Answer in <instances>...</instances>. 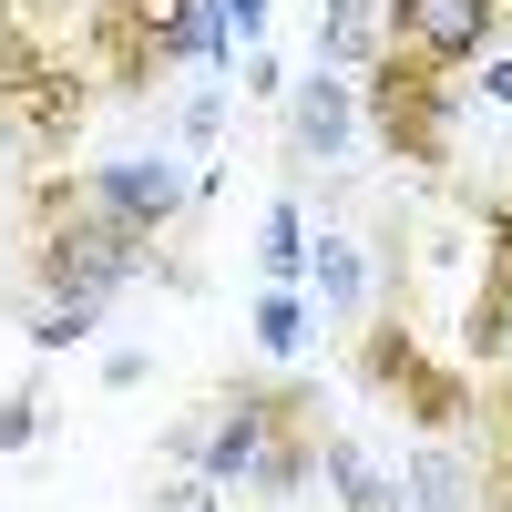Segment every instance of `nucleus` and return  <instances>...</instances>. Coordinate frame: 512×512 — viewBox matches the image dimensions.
<instances>
[{"instance_id": "f257e3e1", "label": "nucleus", "mask_w": 512, "mask_h": 512, "mask_svg": "<svg viewBox=\"0 0 512 512\" xmlns=\"http://www.w3.org/2000/svg\"><path fill=\"white\" fill-rule=\"evenodd\" d=\"M93 123V0H0V144L62 164Z\"/></svg>"}, {"instance_id": "f03ea898", "label": "nucleus", "mask_w": 512, "mask_h": 512, "mask_svg": "<svg viewBox=\"0 0 512 512\" xmlns=\"http://www.w3.org/2000/svg\"><path fill=\"white\" fill-rule=\"evenodd\" d=\"M21 246L41 297H113L123 277L154 267V236H134L93 195V175H31L21 185Z\"/></svg>"}, {"instance_id": "7ed1b4c3", "label": "nucleus", "mask_w": 512, "mask_h": 512, "mask_svg": "<svg viewBox=\"0 0 512 512\" xmlns=\"http://www.w3.org/2000/svg\"><path fill=\"white\" fill-rule=\"evenodd\" d=\"M175 62H226L216 0H93V82L103 93H154Z\"/></svg>"}, {"instance_id": "20e7f679", "label": "nucleus", "mask_w": 512, "mask_h": 512, "mask_svg": "<svg viewBox=\"0 0 512 512\" xmlns=\"http://www.w3.org/2000/svg\"><path fill=\"white\" fill-rule=\"evenodd\" d=\"M349 369H359V390H369L379 410H400L410 431H431V441H441V431H461V420H472V390H482L472 369H451V359H431V349H420L410 308H379V318L359 328Z\"/></svg>"}, {"instance_id": "39448f33", "label": "nucleus", "mask_w": 512, "mask_h": 512, "mask_svg": "<svg viewBox=\"0 0 512 512\" xmlns=\"http://www.w3.org/2000/svg\"><path fill=\"white\" fill-rule=\"evenodd\" d=\"M359 113L390 164H410V175H451V72L400 52V41H379V62L359 72Z\"/></svg>"}, {"instance_id": "423d86ee", "label": "nucleus", "mask_w": 512, "mask_h": 512, "mask_svg": "<svg viewBox=\"0 0 512 512\" xmlns=\"http://www.w3.org/2000/svg\"><path fill=\"white\" fill-rule=\"evenodd\" d=\"M379 41L461 72V62H482V52L512 41V0H379Z\"/></svg>"}, {"instance_id": "0eeeda50", "label": "nucleus", "mask_w": 512, "mask_h": 512, "mask_svg": "<svg viewBox=\"0 0 512 512\" xmlns=\"http://www.w3.org/2000/svg\"><path fill=\"white\" fill-rule=\"evenodd\" d=\"M472 216H482V287H472V308H461V359L502 369L512 359V185L472 195Z\"/></svg>"}, {"instance_id": "6e6552de", "label": "nucleus", "mask_w": 512, "mask_h": 512, "mask_svg": "<svg viewBox=\"0 0 512 512\" xmlns=\"http://www.w3.org/2000/svg\"><path fill=\"white\" fill-rule=\"evenodd\" d=\"M93 195H103L134 236H154V246H164V226L195 205V175H185L175 154H123V164H93Z\"/></svg>"}, {"instance_id": "1a4fd4ad", "label": "nucleus", "mask_w": 512, "mask_h": 512, "mask_svg": "<svg viewBox=\"0 0 512 512\" xmlns=\"http://www.w3.org/2000/svg\"><path fill=\"white\" fill-rule=\"evenodd\" d=\"M359 134V82H338L328 62H318V82H297V113H287V144H297V164H338V144Z\"/></svg>"}, {"instance_id": "9d476101", "label": "nucleus", "mask_w": 512, "mask_h": 512, "mask_svg": "<svg viewBox=\"0 0 512 512\" xmlns=\"http://www.w3.org/2000/svg\"><path fill=\"white\" fill-rule=\"evenodd\" d=\"M492 390H472V410H482V451H472V492H482V512H512V359L502 369H482Z\"/></svg>"}, {"instance_id": "9b49d317", "label": "nucleus", "mask_w": 512, "mask_h": 512, "mask_svg": "<svg viewBox=\"0 0 512 512\" xmlns=\"http://www.w3.org/2000/svg\"><path fill=\"white\" fill-rule=\"evenodd\" d=\"M318 482H328V502H338V512H410V502H400V482L379 472L359 441H338V431L318 441Z\"/></svg>"}, {"instance_id": "f8f14e48", "label": "nucleus", "mask_w": 512, "mask_h": 512, "mask_svg": "<svg viewBox=\"0 0 512 512\" xmlns=\"http://www.w3.org/2000/svg\"><path fill=\"white\" fill-rule=\"evenodd\" d=\"M318 62L328 72H369L379 62V0H318Z\"/></svg>"}, {"instance_id": "ddd939ff", "label": "nucleus", "mask_w": 512, "mask_h": 512, "mask_svg": "<svg viewBox=\"0 0 512 512\" xmlns=\"http://www.w3.org/2000/svg\"><path fill=\"white\" fill-rule=\"evenodd\" d=\"M308 297H318L328 318H359V308H369V267H359V246L318 236V246H308Z\"/></svg>"}, {"instance_id": "4468645a", "label": "nucleus", "mask_w": 512, "mask_h": 512, "mask_svg": "<svg viewBox=\"0 0 512 512\" xmlns=\"http://www.w3.org/2000/svg\"><path fill=\"white\" fill-rule=\"evenodd\" d=\"M256 267H267V287H297V277H308V216H297V195L267 205V226H256Z\"/></svg>"}, {"instance_id": "2eb2a0df", "label": "nucleus", "mask_w": 512, "mask_h": 512, "mask_svg": "<svg viewBox=\"0 0 512 512\" xmlns=\"http://www.w3.org/2000/svg\"><path fill=\"white\" fill-rule=\"evenodd\" d=\"M246 328H256V349H267V359H297V349H308V297H297V287H267Z\"/></svg>"}, {"instance_id": "dca6fc26", "label": "nucleus", "mask_w": 512, "mask_h": 512, "mask_svg": "<svg viewBox=\"0 0 512 512\" xmlns=\"http://www.w3.org/2000/svg\"><path fill=\"white\" fill-rule=\"evenodd\" d=\"M461 482H472V472H461L451 451H420V461H410V482H400V502H410V512H461V502H472Z\"/></svg>"}, {"instance_id": "f3484780", "label": "nucleus", "mask_w": 512, "mask_h": 512, "mask_svg": "<svg viewBox=\"0 0 512 512\" xmlns=\"http://www.w3.org/2000/svg\"><path fill=\"white\" fill-rule=\"evenodd\" d=\"M103 308H113V297H41L31 338H41V349H72V338H93V328H103Z\"/></svg>"}, {"instance_id": "a211bd4d", "label": "nucleus", "mask_w": 512, "mask_h": 512, "mask_svg": "<svg viewBox=\"0 0 512 512\" xmlns=\"http://www.w3.org/2000/svg\"><path fill=\"white\" fill-rule=\"evenodd\" d=\"M41 431V390H11V400H0V451H21Z\"/></svg>"}, {"instance_id": "6ab92c4d", "label": "nucleus", "mask_w": 512, "mask_h": 512, "mask_svg": "<svg viewBox=\"0 0 512 512\" xmlns=\"http://www.w3.org/2000/svg\"><path fill=\"white\" fill-rule=\"evenodd\" d=\"M216 21L246 31V52H256V41H267V0H216Z\"/></svg>"}, {"instance_id": "aec40b11", "label": "nucleus", "mask_w": 512, "mask_h": 512, "mask_svg": "<svg viewBox=\"0 0 512 512\" xmlns=\"http://www.w3.org/2000/svg\"><path fill=\"white\" fill-rule=\"evenodd\" d=\"M482 103L512 113V41H502V52H482Z\"/></svg>"}, {"instance_id": "412c9836", "label": "nucleus", "mask_w": 512, "mask_h": 512, "mask_svg": "<svg viewBox=\"0 0 512 512\" xmlns=\"http://www.w3.org/2000/svg\"><path fill=\"white\" fill-rule=\"evenodd\" d=\"M195 512H216V502H195Z\"/></svg>"}]
</instances>
